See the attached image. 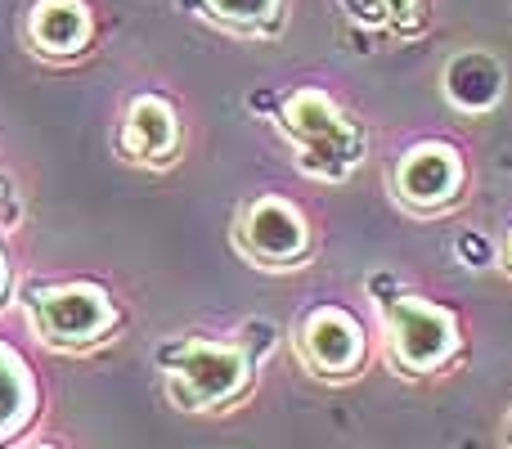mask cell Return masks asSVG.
I'll use <instances>...</instances> for the list:
<instances>
[{"label": "cell", "instance_id": "obj_14", "mask_svg": "<svg viewBox=\"0 0 512 449\" xmlns=\"http://www.w3.org/2000/svg\"><path fill=\"white\" fill-rule=\"evenodd\" d=\"M454 256H459L468 270H490V265H499V243L486 234V229H459Z\"/></svg>", "mask_w": 512, "mask_h": 449}, {"label": "cell", "instance_id": "obj_5", "mask_svg": "<svg viewBox=\"0 0 512 449\" xmlns=\"http://www.w3.org/2000/svg\"><path fill=\"white\" fill-rule=\"evenodd\" d=\"M468 194V162L445 140H418L391 167V198L409 216H445Z\"/></svg>", "mask_w": 512, "mask_h": 449}, {"label": "cell", "instance_id": "obj_9", "mask_svg": "<svg viewBox=\"0 0 512 449\" xmlns=\"http://www.w3.org/2000/svg\"><path fill=\"white\" fill-rule=\"evenodd\" d=\"M95 41V14L86 0H36L27 14V45L50 63H68Z\"/></svg>", "mask_w": 512, "mask_h": 449}, {"label": "cell", "instance_id": "obj_17", "mask_svg": "<svg viewBox=\"0 0 512 449\" xmlns=\"http://www.w3.org/2000/svg\"><path fill=\"white\" fill-rule=\"evenodd\" d=\"M508 441H512V409H508Z\"/></svg>", "mask_w": 512, "mask_h": 449}, {"label": "cell", "instance_id": "obj_7", "mask_svg": "<svg viewBox=\"0 0 512 449\" xmlns=\"http://www.w3.org/2000/svg\"><path fill=\"white\" fill-rule=\"evenodd\" d=\"M297 355L315 378L324 382H351L369 364V328L346 306H315L297 324Z\"/></svg>", "mask_w": 512, "mask_h": 449}, {"label": "cell", "instance_id": "obj_10", "mask_svg": "<svg viewBox=\"0 0 512 449\" xmlns=\"http://www.w3.org/2000/svg\"><path fill=\"white\" fill-rule=\"evenodd\" d=\"M508 90V72H504V59H495L490 50H459L445 59V72H441V95L450 108L459 113H490V108L504 99Z\"/></svg>", "mask_w": 512, "mask_h": 449}, {"label": "cell", "instance_id": "obj_12", "mask_svg": "<svg viewBox=\"0 0 512 449\" xmlns=\"http://www.w3.org/2000/svg\"><path fill=\"white\" fill-rule=\"evenodd\" d=\"M342 14L364 32H382L396 41H414L427 27V0H342Z\"/></svg>", "mask_w": 512, "mask_h": 449}, {"label": "cell", "instance_id": "obj_15", "mask_svg": "<svg viewBox=\"0 0 512 449\" xmlns=\"http://www.w3.org/2000/svg\"><path fill=\"white\" fill-rule=\"evenodd\" d=\"M499 270L512 279V225H508V234L499 238Z\"/></svg>", "mask_w": 512, "mask_h": 449}, {"label": "cell", "instance_id": "obj_3", "mask_svg": "<svg viewBox=\"0 0 512 449\" xmlns=\"http://www.w3.org/2000/svg\"><path fill=\"white\" fill-rule=\"evenodd\" d=\"M256 355L243 342L221 337H176L158 351L167 396L185 414H221L239 405L256 382Z\"/></svg>", "mask_w": 512, "mask_h": 449}, {"label": "cell", "instance_id": "obj_11", "mask_svg": "<svg viewBox=\"0 0 512 449\" xmlns=\"http://www.w3.org/2000/svg\"><path fill=\"white\" fill-rule=\"evenodd\" d=\"M36 418V378L23 364V355L9 342H0V445L14 441Z\"/></svg>", "mask_w": 512, "mask_h": 449}, {"label": "cell", "instance_id": "obj_4", "mask_svg": "<svg viewBox=\"0 0 512 449\" xmlns=\"http://www.w3.org/2000/svg\"><path fill=\"white\" fill-rule=\"evenodd\" d=\"M36 337L54 351H95L117 333V301L99 283H36L27 288Z\"/></svg>", "mask_w": 512, "mask_h": 449}, {"label": "cell", "instance_id": "obj_8", "mask_svg": "<svg viewBox=\"0 0 512 449\" xmlns=\"http://www.w3.org/2000/svg\"><path fill=\"white\" fill-rule=\"evenodd\" d=\"M117 149L135 167H171L180 158V117L171 99L140 95L122 117L117 131Z\"/></svg>", "mask_w": 512, "mask_h": 449}, {"label": "cell", "instance_id": "obj_13", "mask_svg": "<svg viewBox=\"0 0 512 449\" xmlns=\"http://www.w3.org/2000/svg\"><path fill=\"white\" fill-rule=\"evenodd\" d=\"M203 14L234 36H274L283 23V0H203Z\"/></svg>", "mask_w": 512, "mask_h": 449}, {"label": "cell", "instance_id": "obj_6", "mask_svg": "<svg viewBox=\"0 0 512 449\" xmlns=\"http://www.w3.org/2000/svg\"><path fill=\"white\" fill-rule=\"evenodd\" d=\"M234 243L252 265L265 270H297L315 252V229L306 212L283 194H261L234 221Z\"/></svg>", "mask_w": 512, "mask_h": 449}, {"label": "cell", "instance_id": "obj_2", "mask_svg": "<svg viewBox=\"0 0 512 449\" xmlns=\"http://www.w3.org/2000/svg\"><path fill=\"white\" fill-rule=\"evenodd\" d=\"M274 122L288 135L297 171L310 180H324V185H342L369 158V140H364V126L337 104L328 90L319 86H301L292 95L279 99L274 108Z\"/></svg>", "mask_w": 512, "mask_h": 449}, {"label": "cell", "instance_id": "obj_1", "mask_svg": "<svg viewBox=\"0 0 512 449\" xmlns=\"http://www.w3.org/2000/svg\"><path fill=\"white\" fill-rule=\"evenodd\" d=\"M369 297L378 301L382 346L400 378H436L463 355V324L445 301L400 288L396 274H369Z\"/></svg>", "mask_w": 512, "mask_h": 449}, {"label": "cell", "instance_id": "obj_16", "mask_svg": "<svg viewBox=\"0 0 512 449\" xmlns=\"http://www.w3.org/2000/svg\"><path fill=\"white\" fill-rule=\"evenodd\" d=\"M9 297H14V283H9V265L0 256V306H9Z\"/></svg>", "mask_w": 512, "mask_h": 449}]
</instances>
